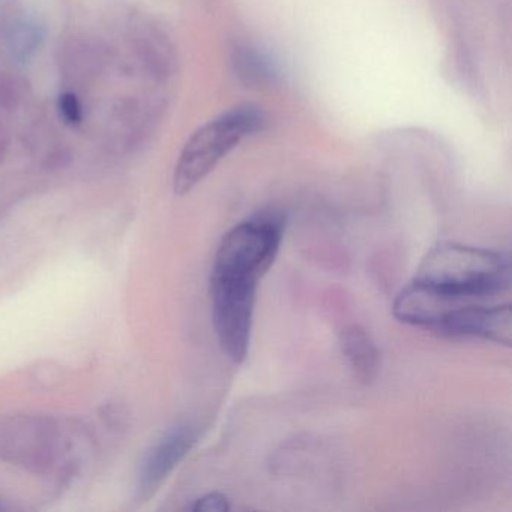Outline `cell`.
Instances as JSON below:
<instances>
[{"instance_id": "9c48e42d", "label": "cell", "mask_w": 512, "mask_h": 512, "mask_svg": "<svg viewBox=\"0 0 512 512\" xmlns=\"http://www.w3.org/2000/svg\"><path fill=\"white\" fill-rule=\"evenodd\" d=\"M58 110L65 124L71 125V127H76L83 121L82 104H80L79 98L71 92L59 97Z\"/></svg>"}, {"instance_id": "5b68a950", "label": "cell", "mask_w": 512, "mask_h": 512, "mask_svg": "<svg viewBox=\"0 0 512 512\" xmlns=\"http://www.w3.org/2000/svg\"><path fill=\"white\" fill-rule=\"evenodd\" d=\"M434 331L449 337L481 338L511 346L512 313L509 304L473 302L452 310Z\"/></svg>"}, {"instance_id": "30bf717a", "label": "cell", "mask_w": 512, "mask_h": 512, "mask_svg": "<svg viewBox=\"0 0 512 512\" xmlns=\"http://www.w3.org/2000/svg\"><path fill=\"white\" fill-rule=\"evenodd\" d=\"M191 509L196 512H227L230 502L223 493H209L197 499Z\"/></svg>"}, {"instance_id": "7a4b0ae2", "label": "cell", "mask_w": 512, "mask_h": 512, "mask_svg": "<svg viewBox=\"0 0 512 512\" xmlns=\"http://www.w3.org/2000/svg\"><path fill=\"white\" fill-rule=\"evenodd\" d=\"M265 115L253 106H239L209 121L182 149L173 176L179 196L196 188L245 137L263 130Z\"/></svg>"}, {"instance_id": "8992f818", "label": "cell", "mask_w": 512, "mask_h": 512, "mask_svg": "<svg viewBox=\"0 0 512 512\" xmlns=\"http://www.w3.org/2000/svg\"><path fill=\"white\" fill-rule=\"evenodd\" d=\"M197 440L191 427H179L167 434L146 458L140 475V490L149 496L154 493L175 467L187 457Z\"/></svg>"}, {"instance_id": "6da1fadb", "label": "cell", "mask_w": 512, "mask_h": 512, "mask_svg": "<svg viewBox=\"0 0 512 512\" xmlns=\"http://www.w3.org/2000/svg\"><path fill=\"white\" fill-rule=\"evenodd\" d=\"M415 281L463 298L493 301L511 284L509 257L496 251L440 242L428 251Z\"/></svg>"}, {"instance_id": "277c9868", "label": "cell", "mask_w": 512, "mask_h": 512, "mask_svg": "<svg viewBox=\"0 0 512 512\" xmlns=\"http://www.w3.org/2000/svg\"><path fill=\"white\" fill-rule=\"evenodd\" d=\"M257 283L211 274L212 317L221 349L236 364L247 358L256 307Z\"/></svg>"}, {"instance_id": "ba28073f", "label": "cell", "mask_w": 512, "mask_h": 512, "mask_svg": "<svg viewBox=\"0 0 512 512\" xmlns=\"http://www.w3.org/2000/svg\"><path fill=\"white\" fill-rule=\"evenodd\" d=\"M41 41H43V32L37 25L20 23L13 28L10 35L11 53L20 61H28L40 49Z\"/></svg>"}, {"instance_id": "3957f363", "label": "cell", "mask_w": 512, "mask_h": 512, "mask_svg": "<svg viewBox=\"0 0 512 512\" xmlns=\"http://www.w3.org/2000/svg\"><path fill=\"white\" fill-rule=\"evenodd\" d=\"M283 229L278 214L256 215L233 227L220 242L212 274L259 281L277 257Z\"/></svg>"}, {"instance_id": "52a82bcc", "label": "cell", "mask_w": 512, "mask_h": 512, "mask_svg": "<svg viewBox=\"0 0 512 512\" xmlns=\"http://www.w3.org/2000/svg\"><path fill=\"white\" fill-rule=\"evenodd\" d=\"M340 343L355 376L361 382H373L379 373L380 353L371 335L361 326L352 325L344 329Z\"/></svg>"}]
</instances>
